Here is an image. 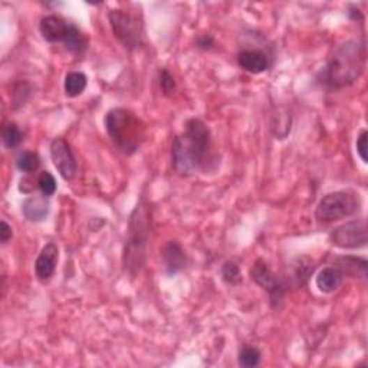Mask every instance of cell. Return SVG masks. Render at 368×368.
<instances>
[{"label":"cell","instance_id":"23","mask_svg":"<svg viewBox=\"0 0 368 368\" xmlns=\"http://www.w3.org/2000/svg\"><path fill=\"white\" fill-rule=\"evenodd\" d=\"M31 95V86L28 82L20 81L15 85V89L12 92V108L17 109L19 107L25 105Z\"/></svg>","mask_w":368,"mask_h":368},{"label":"cell","instance_id":"26","mask_svg":"<svg viewBox=\"0 0 368 368\" xmlns=\"http://www.w3.org/2000/svg\"><path fill=\"white\" fill-rule=\"evenodd\" d=\"M355 147H357V154L360 155L361 161H362L364 164H367L368 163V158H367V151H368V132L365 130H362L360 132V135L357 137Z\"/></svg>","mask_w":368,"mask_h":368},{"label":"cell","instance_id":"18","mask_svg":"<svg viewBox=\"0 0 368 368\" xmlns=\"http://www.w3.org/2000/svg\"><path fill=\"white\" fill-rule=\"evenodd\" d=\"M337 268L345 275L348 272L353 276H361L362 279L367 278V261L355 256H344L337 262Z\"/></svg>","mask_w":368,"mask_h":368},{"label":"cell","instance_id":"10","mask_svg":"<svg viewBox=\"0 0 368 368\" xmlns=\"http://www.w3.org/2000/svg\"><path fill=\"white\" fill-rule=\"evenodd\" d=\"M77 29V25L74 23H69L61 16L56 15H48L40 19L39 23V32L45 40H48L51 43H66Z\"/></svg>","mask_w":368,"mask_h":368},{"label":"cell","instance_id":"8","mask_svg":"<svg viewBox=\"0 0 368 368\" xmlns=\"http://www.w3.org/2000/svg\"><path fill=\"white\" fill-rule=\"evenodd\" d=\"M249 276L253 282L269 293L272 307H278L285 295V285L278 276L272 272L269 263L265 259H258L250 268Z\"/></svg>","mask_w":368,"mask_h":368},{"label":"cell","instance_id":"4","mask_svg":"<svg viewBox=\"0 0 368 368\" xmlns=\"http://www.w3.org/2000/svg\"><path fill=\"white\" fill-rule=\"evenodd\" d=\"M104 124L112 144L124 155L135 154L146 140V124L131 109H109Z\"/></svg>","mask_w":368,"mask_h":368},{"label":"cell","instance_id":"25","mask_svg":"<svg viewBox=\"0 0 368 368\" xmlns=\"http://www.w3.org/2000/svg\"><path fill=\"white\" fill-rule=\"evenodd\" d=\"M38 187L46 197H51L56 192V180L49 171H42L38 177Z\"/></svg>","mask_w":368,"mask_h":368},{"label":"cell","instance_id":"7","mask_svg":"<svg viewBox=\"0 0 368 368\" xmlns=\"http://www.w3.org/2000/svg\"><path fill=\"white\" fill-rule=\"evenodd\" d=\"M330 242L335 247L347 250L364 247L368 242L365 220L357 219L338 226L331 232Z\"/></svg>","mask_w":368,"mask_h":368},{"label":"cell","instance_id":"17","mask_svg":"<svg viewBox=\"0 0 368 368\" xmlns=\"http://www.w3.org/2000/svg\"><path fill=\"white\" fill-rule=\"evenodd\" d=\"M291 124H292L291 115L285 109L279 108L278 111H276V115L272 117L270 131L276 138H278V140H284V138L289 135Z\"/></svg>","mask_w":368,"mask_h":368},{"label":"cell","instance_id":"15","mask_svg":"<svg viewBox=\"0 0 368 368\" xmlns=\"http://www.w3.org/2000/svg\"><path fill=\"white\" fill-rule=\"evenodd\" d=\"M342 281H344V273L337 266H328L321 269L315 278L316 288L324 293L335 292L341 286Z\"/></svg>","mask_w":368,"mask_h":368},{"label":"cell","instance_id":"12","mask_svg":"<svg viewBox=\"0 0 368 368\" xmlns=\"http://www.w3.org/2000/svg\"><path fill=\"white\" fill-rule=\"evenodd\" d=\"M161 258L164 262L166 273L170 276L181 272L189 263L187 253L178 240H169L161 250Z\"/></svg>","mask_w":368,"mask_h":368},{"label":"cell","instance_id":"22","mask_svg":"<svg viewBox=\"0 0 368 368\" xmlns=\"http://www.w3.org/2000/svg\"><path fill=\"white\" fill-rule=\"evenodd\" d=\"M3 144L8 148H16L23 141V134L16 123H6L2 131Z\"/></svg>","mask_w":368,"mask_h":368},{"label":"cell","instance_id":"1","mask_svg":"<svg viewBox=\"0 0 368 368\" xmlns=\"http://www.w3.org/2000/svg\"><path fill=\"white\" fill-rule=\"evenodd\" d=\"M219 155L213 151L212 131L199 118L184 123V131L171 143V166L181 177H190L197 171L209 173L219 167Z\"/></svg>","mask_w":368,"mask_h":368},{"label":"cell","instance_id":"28","mask_svg":"<svg viewBox=\"0 0 368 368\" xmlns=\"http://www.w3.org/2000/svg\"><path fill=\"white\" fill-rule=\"evenodd\" d=\"M12 227L6 223V220H2V223H0V240H2L3 245H6L12 239Z\"/></svg>","mask_w":368,"mask_h":368},{"label":"cell","instance_id":"3","mask_svg":"<svg viewBox=\"0 0 368 368\" xmlns=\"http://www.w3.org/2000/svg\"><path fill=\"white\" fill-rule=\"evenodd\" d=\"M153 232V209L141 199L134 207L128 220V233L123 252V268L131 278L141 272L146 265Z\"/></svg>","mask_w":368,"mask_h":368},{"label":"cell","instance_id":"19","mask_svg":"<svg viewBox=\"0 0 368 368\" xmlns=\"http://www.w3.org/2000/svg\"><path fill=\"white\" fill-rule=\"evenodd\" d=\"M220 275H222L223 282L230 285V286H238V285H240L243 282L240 266L236 262H233V261H227V262H224L222 265Z\"/></svg>","mask_w":368,"mask_h":368},{"label":"cell","instance_id":"9","mask_svg":"<svg viewBox=\"0 0 368 368\" xmlns=\"http://www.w3.org/2000/svg\"><path fill=\"white\" fill-rule=\"evenodd\" d=\"M51 158L55 169L61 177L66 181L72 180L78 173L77 158L71 150V146L62 137H56L51 143Z\"/></svg>","mask_w":368,"mask_h":368},{"label":"cell","instance_id":"13","mask_svg":"<svg viewBox=\"0 0 368 368\" xmlns=\"http://www.w3.org/2000/svg\"><path fill=\"white\" fill-rule=\"evenodd\" d=\"M238 65L245 72L259 75L270 68V59L263 51L243 49L238 54Z\"/></svg>","mask_w":368,"mask_h":368},{"label":"cell","instance_id":"14","mask_svg":"<svg viewBox=\"0 0 368 368\" xmlns=\"http://www.w3.org/2000/svg\"><path fill=\"white\" fill-rule=\"evenodd\" d=\"M51 210L49 197L46 196H32L28 197L22 204V213L29 222L39 223L48 217Z\"/></svg>","mask_w":368,"mask_h":368},{"label":"cell","instance_id":"5","mask_svg":"<svg viewBox=\"0 0 368 368\" xmlns=\"http://www.w3.org/2000/svg\"><path fill=\"white\" fill-rule=\"evenodd\" d=\"M358 209V196L351 192H332L319 200L315 210V217L322 223H332L355 215Z\"/></svg>","mask_w":368,"mask_h":368},{"label":"cell","instance_id":"27","mask_svg":"<svg viewBox=\"0 0 368 368\" xmlns=\"http://www.w3.org/2000/svg\"><path fill=\"white\" fill-rule=\"evenodd\" d=\"M196 43H197V48L199 49H201V51H209V49L213 48L215 39H213L212 35L204 33V35H201V36L197 38V42Z\"/></svg>","mask_w":368,"mask_h":368},{"label":"cell","instance_id":"21","mask_svg":"<svg viewBox=\"0 0 368 368\" xmlns=\"http://www.w3.org/2000/svg\"><path fill=\"white\" fill-rule=\"evenodd\" d=\"M261 357H262V354L258 348L250 347V345H243L239 351L238 362L243 368H253V367L259 365Z\"/></svg>","mask_w":368,"mask_h":368},{"label":"cell","instance_id":"16","mask_svg":"<svg viewBox=\"0 0 368 368\" xmlns=\"http://www.w3.org/2000/svg\"><path fill=\"white\" fill-rule=\"evenodd\" d=\"M86 85H88V78L84 72H79V71L69 72L65 77V82H63L65 94L69 98H75V97L82 94L86 88Z\"/></svg>","mask_w":368,"mask_h":368},{"label":"cell","instance_id":"24","mask_svg":"<svg viewBox=\"0 0 368 368\" xmlns=\"http://www.w3.org/2000/svg\"><path fill=\"white\" fill-rule=\"evenodd\" d=\"M158 85L164 97H171L176 92V81L167 68H161L158 71Z\"/></svg>","mask_w":368,"mask_h":368},{"label":"cell","instance_id":"2","mask_svg":"<svg viewBox=\"0 0 368 368\" xmlns=\"http://www.w3.org/2000/svg\"><path fill=\"white\" fill-rule=\"evenodd\" d=\"M365 46L358 39L339 43L327 65L316 75V81L330 89H341L353 85L364 72Z\"/></svg>","mask_w":368,"mask_h":368},{"label":"cell","instance_id":"20","mask_svg":"<svg viewBox=\"0 0 368 368\" xmlns=\"http://www.w3.org/2000/svg\"><path fill=\"white\" fill-rule=\"evenodd\" d=\"M40 166V158L35 151H23L16 158V167L22 173H33Z\"/></svg>","mask_w":368,"mask_h":368},{"label":"cell","instance_id":"11","mask_svg":"<svg viewBox=\"0 0 368 368\" xmlns=\"http://www.w3.org/2000/svg\"><path fill=\"white\" fill-rule=\"evenodd\" d=\"M59 261V249L54 242L46 243L35 262V276L39 282L46 284L55 275L56 265Z\"/></svg>","mask_w":368,"mask_h":368},{"label":"cell","instance_id":"6","mask_svg":"<svg viewBox=\"0 0 368 368\" xmlns=\"http://www.w3.org/2000/svg\"><path fill=\"white\" fill-rule=\"evenodd\" d=\"M108 20L114 36L127 51H134L143 42V25L134 15L123 9H112L108 13Z\"/></svg>","mask_w":368,"mask_h":368}]
</instances>
